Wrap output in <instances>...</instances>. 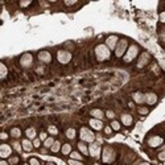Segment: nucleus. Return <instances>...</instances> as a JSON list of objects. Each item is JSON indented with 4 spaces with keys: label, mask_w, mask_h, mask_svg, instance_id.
<instances>
[{
    "label": "nucleus",
    "mask_w": 165,
    "mask_h": 165,
    "mask_svg": "<svg viewBox=\"0 0 165 165\" xmlns=\"http://www.w3.org/2000/svg\"><path fill=\"white\" fill-rule=\"evenodd\" d=\"M94 53H95V57H97V59H98L99 62L107 61V59H110V57H111V50L107 48L106 44H99V45H97Z\"/></svg>",
    "instance_id": "nucleus-1"
},
{
    "label": "nucleus",
    "mask_w": 165,
    "mask_h": 165,
    "mask_svg": "<svg viewBox=\"0 0 165 165\" xmlns=\"http://www.w3.org/2000/svg\"><path fill=\"white\" fill-rule=\"evenodd\" d=\"M79 139H81V141L83 143H89L91 144L95 141V133H94L91 129H89L87 127H82L81 131H79Z\"/></svg>",
    "instance_id": "nucleus-2"
},
{
    "label": "nucleus",
    "mask_w": 165,
    "mask_h": 165,
    "mask_svg": "<svg viewBox=\"0 0 165 165\" xmlns=\"http://www.w3.org/2000/svg\"><path fill=\"white\" fill-rule=\"evenodd\" d=\"M139 46L136 44H133V45H129V48L127 49V52L126 54L123 56V61L126 62V63H129V62H132L135 58H136L139 56Z\"/></svg>",
    "instance_id": "nucleus-3"
},
{
    "label": "nucleus",
    "mask_w": 165,
    "mask_h": 165,
    "mask_svg": "<svg viewBox=\"0 0 165 165\" xmlns=\"http://www.w3.org/2000/svg\"><path fill=\"white\" fill-rule=\"evenodd\" d=\"M115 157H116V152H115L112 147L106 145L102 149V160L104 164H111L115 160Z\"/></svg>",
    "instance_id": "nucleus-4"
},
{
    "label": "nucleus",
    "mask_w": 165,
    "mask_h": 165,
    "mask_svg": "<svg viewBox=\"0 0 165 165\" xmlns=\"http://www.w3.org/2000/svg\"><path fill=\"white\" fill-rule=\"evenodd\" d=\"M127 49H128V40L127 38L119 40L116 48H115V56H116V58H122L126 54Z\"/></svg>",
    "instance_id": "nucleus-5"
},
{
    "label": "nucleus",
    "mask_w": 165,
    "mask_h": 165,
    "mask_svg": "<svg viewBox=\"0 0 165 165\" xmlns=\"http://www.w3.org/2000/svg\"><path fill=\"white\" fill-rule=\"evenodd\" d=\"M101 154H102V148L98 143L94 141V143L90 144L89 145V156H91L93 158L98 160V158H101Z\"/></svg>",
    "instance_id": "nucleus-6"
},
{
    "label": "nucleus",
    "mask_w": 165,
    "mask_h": 165,
    "mask_svg": "<svg viewBox=\"0 0 165 165\" xmlns=\"http://www.w3.org/2000/svg\"><path fill=\"white\" fill-rule=\"evenodd\" d=\"M33 65V56L31 53H24L21 57H20V66L24 69H29L32 67Z\"/></svg>",
    "instance_id": "nucleus-7"
},
{
    "label": "nucleus",
    "mask_w": 165,
    "mask_h": 165,
    "mask_svg": "<svg viewBox=\"0 0 165 165\" xmlns=\"http://www.w3.org/2000/svg\"><path fill=\"white\" fill-rule=\"evenodd\" d=\"M149 61H151V54H149L148 52H144V53L140 54V57L137 59V63H136V67L137 69L145 67L149 63Z\"/></svg>",
    "instance_id": "nucleus-8"
},
{
    "label": "nucleus",
    "mask_w": 165,
    "mask_h": 165,
    "mask_svg": "<svg viewBox=\"0 0 165 165\" xmlns=\"http://www.w3.org/2000/svg\"><path fill=\"white\" fill-rule=\"evenodd\" d=\"M57 59H58L59 63L66 65L72 61V53L67 52V50H58L57 52Z\"/></svg>",
    "instance_id": "nucleus-9"
},
{
    "label": "nucleus",
    "mask_w": 165,
    "mask_h": 165,
    "mask_svg": "<svg viewBox=\"0 0 165 165\" xmlns=\"http://www.w3.org/2000/svg\"><path fill=\"white\" fill-rule=\"evenodd\" d=\"M12 152H13V148H12V145H9V144L3 143L2 145H0V157H2L3 160L11 157Z\"/></svg>",
    "instance_id": "nucleus-10"
},
{
    "label": "nucleus",
    "mask_w": 165,
    "mask_h": 165,
    "mask_svg": "<svg viewBox=\"0 0 165 165\" xmlns=\"http://www.w3.org/2000/svg\"><path fill=\"white\" fill-rule=\"evenodd\" d=\"M119 42V37L116 34H111V36H108L106 38V45L110 50H115V48H116V45Z\"/></svg>",
    "instance_id": "nucleus-11"
},
{
    "label": "nucleus",
    "mask_w": 165,
    "mask_h": 165,
    "mask_svg": "<svg viewBox=\"0 0 165 165\" xmlns=\"http://www.w3.org/2000/svg\"><path fill=\"white\" fill-rule=\"evenodd\" d=\"M37 57H38V61L42 62V63H50V62H52V54L49 53L48 50H41V52H38Z\"/></svg>",
    "instance_id": "nucleus-12"
},
{
    "label": "nucleus",
    "mask_w": 165,
    "mask_h": 165,
    "mask_svg": "<svg viewBox=\"0 0 165 165\" xmlns=\"http://www.w3.org/2000/svg\"><path fill=\"white\" fill-rule=\"evenodd\" d=\"M147 143L151 148H157L158 145H161V144L164 143V140H163L161 136H151L147 140Z\"/></svg>",
    "instance_id": "nucleus-13"
},
{
    "label": "nucleus",
    "mask_w": 165,
    "mask_h": 165,
    "mask_svg": "<svg viewBox=\"0 0 165 165\" xmlns=\"http://www.w3.org/2000/svg\"><path fill=\"white\" fill-rule=\"evenodd\" d=\"M89 124H90V127H91L93 129H95V131H101V129L104 128L103 122H102V120H99V119H94V118H91V119L89 120Z\"/></svg>",
    "instance_id": "nucleus-14"
},
{
    "label": "nucleus",
    "mask_w": 165,
    "mask_h": 165,
    "mask_svg": "<svg viewBox=\"0 0 165 165\" xmlns=\"http://www.w3.org/2000/svg\"><path fill=\"white\" fill-rule=\"evenodd\" d=\"M158 101L157 95L154 93H147L145 94V103L148 104V106H153V104H156Z\"/></svg>",
    "instance_id": "nucleus-15"
},
{
    "label": "nucleus",
    "mask_w": 165,
    "mask_h": 165,
    "mask_svg": "<svg viewBox=\"0 0 165 165\" xmlns=\"http://www.w3.org/2000/svg\"><path fill=\"white\" fill-rule=\"evenodd\" d=\"M132 99H133L135 103L143 104V103H145V94H143V93H140V91H136V93L132 94Z\"/></svg>",
    "instance_id": "nucleus-16"
},
{
    "label": "nucleus",
    "mask_w": 165,
    "mask_h": 165,
    "mask_svg": "<svg viewBox=\"0 0 165 165\" xmlns=\"http://www.w3.org/2000/svg\"><path fill=\"white\" fill-rule=\"evenodd\" d=\"M21 145H23V151L24 152H32L33 151V141L29 139H23L21 140Z\"/></svg>",
    "instance_id": "nucleus-17"
},
{
    "label": "nucleus",
    "mask_w": 165,
    "mask_h": 165,
    "mask_svg": "<svg viewBox=\"0 0 165 165\" xmlns=\"http://www.w3.org/2000/svg\"><path fill=\"white\" fill-rule=\"evenodd\" d=\"M90 115L94 118V119H99V120H102V119L106 116V114H104L101 108H94L90 111Z\"/></svg>",
    "instance_id": "nucleus-18"
},
{
    "label": "nucleus",
    "mask_w": 165,
    "mask_h": 165,
    "mask_svg": "<svg viewBox=\"0 0 165 165\" xmlns=\"http://www.w3.org/2000/svg\"><path fill=\"white\" fill-rule=\"evenodd\" d=\"M120 122H122L126 127H129V126H132L133 119H132V116H131L129 114H123L122 116H120Z\"/></svg>",
    "instance_id": "nucleus-19"
},
{
    "label": "nucleus",
    "mask_w": 165,
    "mask_h": 165,
    "mask_svg": "<svg viewBox=\"0 0 165 165\" xmlns=\"http://www.w3.org/2000/svg\"><path fill=\"white\" fill-rule=\"evenodd\" d=\"M77 148H78V151L83 154V156H89V147H87L86 143L79 141V143L77 144Z\"/></svg>",
    "instance_id": "nucleus-20"
},
{
    "label": "nucleus",
    "mask_w": 165,
    "mask_h": 165,
    "mask_svg": "<svg viewBox=\"0 0 165 165\" xmlns=\"http://www.w3.org/2000/svg\"><path fill=\"white\" fill-rule=\"evenodd\" d=\"M25 136L29 140H34L37 137V131L34 129V127H29V128L25 129Z\"/></svg>",
    "instance_id": "nucleus-21"
},
{
    "label": "nucleus",
    "mask_w": 165,
    "mask_h": 165,
    "mask_svg": "<svg viewBox=\"0 0 165 165\" xmlns=\"http://www.w3.org/2000/svg\"><path fill=\"white\" fill-rule=\"evenodd\" d=\"M65 136H66L69 140H74L77 136V131H76V128H73V127H70L67 128L66 131H65Z\"/></svg>",
    "instance_id": "nucleus-22"
},
{
    "label": "nucleus",
    "mask_w": 165,
    "mask_h": 165,
    "mask_svg": "<svg viewBox=\"0 0 165 165\" xmlns=\"http://www.w3.org/2000/svg\"><path fill=\"white\" fill-rule=\"evenodd\" d=\"M9 136L13 137V139H20V137H21V129H20L19 127L11 128V131H9Z\"/></svg>",
    "instance_id": "nucleus-23"
},
{
    "label": "nucleus",
    "mask_w": 165,
    "mask_h": 165,
    "mask_svg": "<svg viewBox=\"0 0 165 165\" xmlns=\"http://www.w3.org/2000/svg\"><path fill=\"white\" fill-rule=\"evenodd\" d=\"M72 152H73L72 151V145H70L69 143L63 144L62 148H61V153L63 154V156H70V153H72Z\"/></svg>",
    "instance_id": "nucleus-24"
},
{
    "label": "nucleus",
    "mask_w": 165,
    "mask_h": 165,
    "mask_svg": "<svg viewBox=\"0 0 165 165\" xmlns=\"http://www.w3.org/2000/svg\"><path fill=\"white\" fill-rule=\"evenodd\" d=\"M61 148H62V144L59 143L58 140H56V141H54V144L52 145V148H50V152L52 153H57V152L61 151Z\"/></svg>",
    "instance_id": "nucleus-25"
},
{
    "label": "nucleus",
    "mask_w": 165,
    "mask_h": 165,
    "mask_svg": "<svg viewBox=\"0 0 165 165\" xmlns=\"http://www.w3.org/2000/svg\"><path fill=\"white\" fill-rule=\"evenodd\" d=\"M70 158L78 160V161H82V160H83V156H82V153L79 152V151H73L72 153H70Z\"/></svg>",
    "instance_id": "nucleus-26"
},
{
    "label": "nucleus",
    "mask_w": 165,
    "mask_h": 165,
    "mask_svg": "<svg viewBox=\"0 0 165 165\" xmlns=\"http://www.w3.org/2000/svg\"><path fill=\"white\" fill-rule=\"evenodd\" d=\"M54 141H56V140H54L52 136H50V137H48V139L44 141V147H45V148H49V149H50V148H52V145L54 144Z\"/></svg>",
    "instance_id": "nucleus-27"
},
{
    "label": "nucleus",
    "mask_w": 165,
    "mask_h": 165,
    "mask_svg": "<svg viewBox=\"0 0 165 165\" xmlns=\"http://www.w3.org/2000/svg\"><path fill=\"white\" fill-rule=\"evenodd\" d=\"M12 148L15 149V151H17V152H21L23 151V145H21V143H19L17 140H15V141H12Z\"/></svg>",
    "instance_id": "nucleus-28"
},
{
    "label": "nucleus",
    "mask_w": 165,
    "mask_h": 165,
    "mask_svg": "<svg viewBox=\"0 0 165 165\" xmlns=\"http://www.w3.org/2000/svg\"><path fill=\"white\" fill-rule=\"evenodd\" d=\"M111 128L114 129V131H119V129L122 128L120 122H118V120H112V122H111Z\"/></svg>",
    "instance_id": "nucleus-29"
},
{
    "label": "nucleus",
    "mask_w": 165,
    "mask_h": 165,
    "mask_svg": "<svg viewBox=\"0 0 165 165\" xmlns=\"http://www.w3.org/2000/svg\"><path fill=\"white\" fill-rule=\"evenodd\" d=\"M0 70H2V76H0V77H2V79H4V78L7 77V74H8L7 66H6V65H4V63H2V65H0Z\"/></svg>",
    "instance_id": "nucleus-30"
},
{
    "label": "nucleus",
    "mask_w": 165,
    "mask_h": 165,
    "mask_svg": "<svg viewBox=\"0 0 165 165\" xmlns=\"http://www.w3.org/2000/svg\"><path fill=\"white\" fill-rule=\"evenodd\" d=\"M137 112H139L140 115H148L149 108H148V107H145V106H140V107L137 108Z\"/></svg>",
    "instance_id": "nucleus-31"
},
{
    "label": "nucleus",
    "mask_w": 165,
    "mask_h": 165,
    "mask_svg": "<svg viewBox=\"0 0 165 165\" xmlns=\"http://www.w3.org/2000/svg\"><path fill=\"white\" fill-rule=\"evenodd\" d=\"M19 161H20V158L17 156H11V157H9V160H8L9 165H17Z\"/></svg>",
    "instance_id": "nucleus-32"
},
{
    "label": "nucleus",
    "mask_w": 165,
    "mask_h": 165,
    "mask_svg": "<svg viewBox=\"0 0 165 165\" xmlns=\"http://www.w3.org/2000/svg\"><path fill=\"white\" fill-rule=\"evenodd\" d=\"M48 132L50 135H53V136H56V135H58V129H57V127H54V126H49L48 127Z\"/></svg>",
    "instance_id": "nucleus-33"
},
{
    "label": "nucleus",
    "mask_w": 165,
    "mask_h": 165,
    "mask_svg": "<svg viewBox=\"0 0 165 165\" xmlns=\"http://www.w3.org/2000/svg\"><path fill=\"white\" fill-rule=\"evenodd\" d=\"M67 164H69V165H85L82 161H78V160H73V158H69V160H67Z\"/></svg>",
    "instance_id": "nucleus-34"
},
{
    "label": "nucleus",
    "mask_w": 165,
    "mask_h": 165,
    "mask_svg": "<svg viewBox=\"0 0 165 165\" xmlns=\"http://www.w3.org/2000/svg\"><path fill=\"white\" fill-rule=\"evenodd\" d=\"M29 165H41V163L38 161L37 157H31L29 158Z\"/></svg>",
    "instance_id": "nucleus-35"
},
{
    "label": "nucleus",
    "mask_w": 165,
    "mask_h": 165,
    "mask_svg": "<svg viewBox=\"0 0 165 165\" xmlns=\"http://www.w3.org/2000/svg\"><path fill=\"white\" fill-rule=\"evenodd\" d=\"M32 141H33V147L34 148H40V147H41V139H40V137H36L34 140H32Z\"/></svg>",
    "instance_id": "nucleus-36"
},
{
    "label": "nucleus",
    "mask_w": 165,
    "mask_h": 165,
    "mask_svg": "<svg viewBox=\"0 0 165 165\" xmlns=\"http://www.w3.org/2000/svg\"><path fill=\"white\" fill-rule=\"evenodd\" d=\"M38 137L41 139V141H45V140H46L49 136H48V133L45 131H41V132H40V135H38Z\"/></svg>",
    "instance_id": "nucleus-37"
},
{
    "label": "nucleus",
    "mask_w": 165,
    "mask_h": 165,
    "mask_svg": "<svg viewBox=\"0 0 165 165\" xmlns=\"http://www.w3.org/2000/svg\"><path fill=\"white\" fill-rule=\"evenodd\" d=\"M103 131H104V133H106L107 136H110V135L112 133V131H114V129L111 128V126H107V127H104V128H103Z\"/></svg>",
    "instance_id": "nucleus-38"
},
{
    "label": "nucleus",
    "mask_w": 165,
    "mask_h": 165,
    "mask_svg": "<svg viewBox=\"0 0 165 165\" xmlns=\"http://www.w3.org/2000/svg\"><path fill=\"white\" fill-rule=\"evenodd\" d=\"M106 118L112 119V120H114V118H115V112H114V111H111V110H107V111H106Z\"/></svg>",
    "instance_id": "nucleus-39"
},
{
    "label": "nucleus",
    "mask_w": 165,
    "mask_h": 165,
    "mask_svg": "<svg viewBox=\"0 0 165 165\" xmlns=\"http://www.w3.org/2000/svg\"><path fill=\"white\" fill-rule=\"evenodd\" d=\"M158 160H160V161H165V151L158 153Z\"/></svg>",
    "instance_id": "nucleus-40"
},
{
    "label": "nucleus",
    "mask_w": 165,
    "mask_h": 165,
    "mask_svg": "<svg viewBox=\"0 0 165 165\" xmlns=\"http://www.w3.org/2000/svg\"><path fill=\"white\" fill-rule=\"evenodd\" d=\"M8 136H9V135H8L7 132H2V135H0V139H2L3 141H4V140H7V139H8Z\"/></svg>",
    "instance_id": "nucleus-41"
},
{
    "label": "nucleus",
    "mask_w": 165,
    "mask_h": 165,
    "mask_svg": "<svg viewBox=\"0 0 165 165\" xmlns=\"http://www.w3.org/2000/svg\"><path fill=\"white\" fill-rule=\"evenodd\" d=\"M32 2H20V7H28L31 6Z\"/></svg>",
    "instance_id": "nucleus-42"
},
{
    "label": "nucleus",
    "mask_w": 165,
    "mask_h": 165,
    "mask_svg": "<svg viewBox=\"0 0 165 165\" xmlns=\"http://www.w3.org/2000/svg\"><path fill=\"white\" fill-rule=\"evenodd\" d=\"M160 21H161V23H165V11L160 13Z\"/></svg>",
    "instance_id": "nucleus-43"
},
{
    "label": "nucleus",
    "mask_w": 165,
    "mask_h": 165,
    "mask_svg": "<svg viewBox=\"0 0 165 165\" xmlns=\"http://www.w3.org/2000/svg\"><path fill=\"white\" fill-rule=\"evenodd\" d=\"M63 4L65 6H74V4H77V2H63Z\"/></svg>",
    "instance_id": "nucleus-44"
},
{
    "label": "nucleus",
    "mask_w": 165,
    "mask_h": 165,
    "mask_svg": "<svg viewBox=\"0 0 165 165\" xmlns=\"http://www.w3.org/2000/svg\"><path fill=\"white\" fill-rule=\"evenodd\" d=\"M0 165H9V163L6 161V160H2V161H0Z\"/></svg>",
    "instance_id": "nucleus-45"
},
{
    "label": "nucleus",
    "mask_w": 165,
    "mask_h": 165,
    "mask_svg": "<svg viewBox=\"0 0 165 165\" xmlns=\"http://www.w3.org/2000/svg\"><path fill=\"white\" fill-rule=\"evenodd\" d=\"M37 73H44V67H38L37 69Z\"/></svg>",
    "instance_id": "nucleus-46"
},
{
    "label": "nucleus",
    "mask_w": 165,
    "mask_h": 165,
    "mask_svg": "<svg viewBox=\"0 0 165 165\" xmlns=\"http://www.w3.org/2000/svg\"><path fill=\"white\" fill-rule=\"evenodd\" d=\"M46 165H56V164L52 163V161H48V163H46Z\"/></svg>",
    "instance_id": "nucleus-47"
},
{
    "label": "nucleus",
    "mask_w": 165,
    "mask_h": 165,
    "mask_svg": "<svg viewBox=\"0 0 165 165\" xmlns=\"http://www.w3.org/2000/svg\"><path fill=\"white\" fill-rule=\"evenodd\" d=\"M140 165H148V163H141V164H140Z\"/></svg>",
    "instance_id": "nucleus-48"
},
{
    "label": "nucleus",
    "mask_w": 165,
    "mask_h": 165,
    "mask_svg": "<svg viewBox=\"0 0 165 165\" xmlns=\"http://www.w3.org/2000/svg\"><path fill=\"white\" fill-rule=\"evenodd\" d=\"M23 165H29V163H28V164H23Z\"/></svg>",
    "instance_id": "nucleus-49"
}]
</instances>
